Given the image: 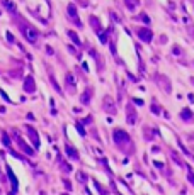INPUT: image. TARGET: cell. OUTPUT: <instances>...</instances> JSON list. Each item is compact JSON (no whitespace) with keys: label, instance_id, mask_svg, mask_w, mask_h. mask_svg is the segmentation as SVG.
I'll return each instance as SVG.
<instances>
[{"label":"cell","instance_id":"1","mask_svg":"<svg viewBox=\"0 0 194 195\" xmlns=\"http://www.w3.org/2000/svg\"><path fill=\"white\" fill-rule=\"evenodd\" d=\"M138 36H140V37H141L143 41H145V42L152 41V37H153L152 31H148V29H143V27H140V29H138Z\"/></svg>","mask_w":194,"mask_h":195},{"label":"cell","instance_id":"2","mask_svg":"<svg viewBox=\"0 0 194 195\" xmlns=\"http://www.w3.org/2000/svg\"><path fill=\"white\" fill-rule=\"evenodd\" d=\"M68 15L72 17V20L75 22L77 26L80 27L82 24H80V20H78V15H77V9H75V5H68Z\"/></svg>","mask_w":194,"mask_h":195},{"label":"cell","instance_id":"3","mask_svg":"<svg viewBox=\"0 0 194 195\" xmlns=\"http://www.w3.org/2000/svg\"><path fill=\"white\" fill-rule=\"evenodd\" d=\"M24 32H26V36H28V39H31L33 42L38 39V32H36L33 27H24Z\"/></svg>","mask_w":194,"mask_h":195},{"label":"cell","instance_id":"4","mask_svg":"<svg viewBox=\"0 0 194 195\" xmlns=\"http://www.w3.org/2000/svg\"><path fill=\"white\" fill-rule=\"evenodd\" d=\"M26 90H31V92H34V81H33V78L29 76L28 80H26Z\"/></svg>","mask_w":194,"mask_h":195},{"label":"cell","instance_id":"5","mask_svg":"<svg viewBox=\"0 0 194 195\" xmlns=\"http://www.w3.org/2000/svg\"><path fill=\"white\" fill-rule=\"evenodd\" d=\"M125 4H126V7H128V9H135V7H136V0H125Z\"/></svg>","mask_w":194,"mask_h":195},{"label":"cell","instance_id":"6","mask_svg":"<svg viewBox=\"0 0 194 195\" xmlns=\"http://www.w3.org/2000/svg\"><path fill=\"white\" fill-rule=\"evenodd\" d=\"M4 4H5V5H7L10 10H15V5L12 4V2H10V0H4Z\"/></svg>","mask_w":194,"mask_h":195},{"label":"cell","instance_id":"7","mask_svg":"<svg viewBox=\"0 0 194 195\" xmlns=\"http://www.w3.org/2000/svg\"><path fill=\"white\" fill-rule=\"evenodd\" d=\"M68 34H70V37L73 39V42H77V44L80 42V41H78V37H77V34H75V32H68Z\"/></svg>","mask_w":194,"mask_h":195}]
</instances>
